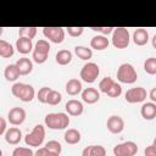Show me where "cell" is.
Segmentation results:
<instances>
[{"instance_id": "6da1fadb", "label": "cell", "mask_w": 156, "mask_h": 156, "mask_svg": "<svg viewBox=\"0 0 156 156\" xmlns=\"http://www.w3.org/2000/svg\"><path fill=\"white\" fill-rule=\"evenodd\" d=\"M44 122H45L46 127H49L50 129L60 130V129H65L68 127L69 117H68V115H66L63 112H54V113L46 115Z\"/></svg>"}, {"instance_id": "7a4b0ae2", "label": "cell", "mask_w": 156, "mask_h": 156, "mask_svg": "<svg viewBox=\"0 0 156 156\" xmlns=\"http://www.w3.org/2000/svg\"><path fill=\"white\" fill-rule=\"evenodd\" d=\"M11 93L13 96H16L23 102H30L35 95L34 88L30 84L26 83H15L11 87Z\"/></svg>"}, {"instance_id": "3957f363", "label": "cell", "mask_w": 156, "mask_h": 156, "mask_svg": "<svg viewBox=\"0 0 156 156\" xmlns=\"http://www.w3.org/2000/svg\"><path fill=\"white\" fill-rule=\"evenodd\" d=\"M138 79V73L135 71V68L133 67V65L130 63H122L118 69H117V80L121 83H126V84H132L134 82H136Z\"/></svg>"}, {"instance_id": "277c9868", "label": "cell", "mask_w": 156, "mask_h": 156, "mask_svg": "<svg viewBox=\"0 0 156 156\" xmlns=\"http://www.w3.org/2000/svg\"><path fill=\"white\" fill-rule=\"evenodd\" d=\"M49 52H50V44H49V41L45 40V39H40V40H38L35 43V46H34L33 54H32V58L38 65L44 63L48 60Z\"/></svg>"}, {"instance_id": "5b68a950", "label": "cell", "mask_w": 156, "mask_h": 156, "mask_svg": "<svg viewBox=\"0 0 156 156\" xmlns=\"http://www.w3.org/2000/svg\"><path fill=\"white\" fill-rule=\"evenodd\" d=\"M130 35L126 27H117L112 33V45L116 49H126L129 45Z\"/></svg>"}, {"instance_id": "8992f818", "label": "cell", "mask_w": 156, "mask_h": 156, "mask_svg": "<svg viewBox=\"0 0 156 156\" xmlns=\"http://www.w3.org/2000/svg\"><path fill=\"white\" fill-rule=\"evenodd\" d=\"M45 138V128L41 124H37L30 133H28L24 138V141L28 146H40Z\"/></svg>"}, {"instance_id": "52a82bcc", "label": "cell", "mask_w": 156, "mask_h": 156, "mask_svg": "<svg viewBox=\"0 0 156 156\" xmlns=\"http://www.w3.org/2000/svg\"><path fill=\"white\" fill-rule=\"evenodd\" d=\"M100 74V68L94 62L85 63L80 69V78L85 83H94Z\"/></svg>"}, {"instance_id": "ba28073f", "label": "cell", "mask_w": 156, "mask_h": 156, "mask_svg": "<svg viewBox=\"0 0 156 156\" xmlns=\"http://www.w3.org/2000/svg\"><path fill=\"white\" fill-rule=\"evenodd\" d=\"M138 152V145L134 141H124L113 147L115 156H134Z\"/></svg>"}, {"instance_id": "9c48e42d", "label": "cell", "mask_w": 156, "mask_h": 156, "mask_svg": "<svg viewBox=\"0 0 156 156\" xmlns=\"http://www.w3.org/2000/svg\"><path fill=\"white\" fill-rule=\"evenodd\" d=\"M43 34L46 39L55 44H61L65 39V29L61 27H44Z\"/></svg>"}, {"instance_id": "30bf717a", "label": "cell", "mask_w": 156, "mask_h": 156, "mask_svg": "<svg viewBox=\"0 0 156 156\" xmlns=\"http://www.w3.org/2000/svg\"><path fill=\"white\" fill-rule=\"evenodd\" d=\"M146 95L147 93L143 87H136V88H132L127 90L124 99L129 104H138V102H143L146 99Z\"/></svg>"}, {"instance_id": "8fae6325", "label": "cell", "mask_w": 156, "mask_h": 156, "mask_svg": "<svg viewBox=\"0 0 156 156\" xmlns=\"http://www.w3.org/2000/svg\"><path fill=\"white\" fill-rule=\"evenodd\" d=\"M106 127H107V129H108L110 133L118 134V133H121L124 129V121H123V118L121 116L112 115V116L108 117L107 123H106Z\"/></svg>"}, {"instance_id": "7c38bea8", "label": "cell", "mask_w": 156, "mask_h": 156, "mask_svg": "<svg viewBox=\"0 0 156 156\" xmlns=\"http://www.w3.org/2000/svg\"><path fill=\"white\" fill-rule=\"evenodd\" d=\"M7 119L11 124L13 126H20L24 122L26 119V111L22 108V107H12L10 111H9V115H7Z\"/></svg>"}, {"instance_id": "4fadbf2b", "label": "cell", "mask_w": 156, "mask_h": 156, "mask_svg": "<svg viewBox=\"0 0 156 156\" xmlns=\"http://www.w3.org/2000/svg\"><path fill=\"white\" fill-rule=\"evenodd\" d=\"M65 108H66L67 113L71 116H80L83 113V110H84L83 104L78 100H74V99L68 100L65 105Z\"/></svg>"}, {"instance_id": "5bb4252c", "label": "cell", "mask_w": 156, "mask_h": 156, "mask_svg": "<svg viewBox=\"0 0 156 156\" xmlns=\"http://www.w3.org/2000/svg\"><path fill=\"white\" fill-rule=\"evenodd\" d=\"M21 139H22V132L16 127L7 129L5 133V140L10 145H17L21 141Z\"/></svg>"}, {"instance_id": "9a60e30c", "label": "cell", "mask_w": 156, "mask_h": 156, "mask_svg": "<svg viewBox=\"0 0 156 156\" xmlns=\"http://www.w3.org/2000/svg\"><path fill=\"white\" fill-rule=\"evenodd\" d=\"M82 100L87 104H95L100 100V93L95 88H87L82 91Z\"/></svg>"}, {"instance_id": "2e32d148", "label": "cell", "mask_w": 156, "mask_h": 156, "mask_svg": "<svg viewBox=\"0 0 156 156\" xmlns=\"http://www.w3.org/2000/svg\"><path fill=\"white\" fill-rule=\"evenodd\" d=\"M16 49L20 54H23V55H27L32 51L33 49V44H32V39L29 38H24V37H21L17 39L16 41Z\"/></svg>"}, {"instance_id": "e0dca14e", "label": "cell", "mask_w": 156, "mask_h": 156, "mask_svg": "<svg viewBox=\"0 0 156 156\" xmlns=\"http://www.w3.org/2000/svg\"><path fill=\"white\" fill-rule=\"evenodd\" d=\"M133 41L138 46H143L149 41V32L144 28H138L133 33Z\"/></svg>"}, {"instance_id": "ac0fdd59", "label": "cell", "mask_w": 156, "mask_h": 156, "mask_svg": "<svg viewBox=\"0 0 156 156\" xmlns=\"http://www.w3.org/2000/svg\"><path fill=\"white\" fill-rule=\"evenodd\" d=\"M16 66L21 73V76H27L33 69V62L28 57H21L16 61Z\"/></svg>"}, {"instance_id": "d6986e66", "label": "cell", "mask_w": 156, "mask_h": 156, "mask_svg": "<svg viewBox=\"0 0 156 156\" xmlns=\"http://www.w3.org/2000/svg\"><path fill=\"white\" fill-rule=\"evenodd\" d=\"M140 113L144 119H147V121L154 119L156 117V104H154V102L144 104L140 108Z\"/></svg>"}, {"instance_id": "ffe728a7", "label": "cell", "mask_w": 156, "mask_h": 156, "mask_svg": "<svg viewBox=\"0 0 156 156\" xmlns=\"http://www.w3.org/2000/svg\"><path fill=\"white\" fill-rule=\"evenodd\" d=\"M82 156H106V149L101 145H89L83 149Z\"/></svg>"}, {"instance_id": "44dd1931", "label": "cell", "mask_w": 156, "mask_h": 156, "mask_svg": "<svg viewBox=\"0 0 156 156\" xmlns=\"http://www.w3.org/2000/svg\"><path fill=\"white\" fill-rule=\"evenodd\" d=\"M108 44H110L108 39L101 34L93 37L90 40V46H91V49H95V50H105V49H107Z\"/></svg>"}, {"instance_id": "7402d4cb", "label": "cell", "mask_w": 156, "mask_h": 156, "mask_svg": "<svg viewBox=\"0 0 156 156\" xmlns=\"http://www.w3.org/2000/svg\"><path fill=\"white\" fill-rule=\"evenodd\" d=\"M82 83H80V80H78V79H76V78H72V79H69L67 83H66V91H67V94L68 95H71V96H74V95H78L79 93H82L83 90H82Z\"/></svg>"}, {"instance_id": "603a6c76", "label": "cell", "mask_w": 156, "mask_h": 156, "mask_svg": "<svg viewBox=\"0 0 156 156\" xmlns=\"http://www.w3.org/2000/svg\"><path fill=\"white\" fill-rule=\"evenodd\" d=\"M65 141L69 145H74V144H78L80 141V133L74 129V128H69L65 132Z\"/></svg>"}, {"instance_id": "cb8c5ba5", "label": "cell", "mask_w": 156, "mask_h": 156, "mask_svg": "<svg viewBox=\"0 0 156 156\" xmlns=\"http://www.w3.org/2000/svg\"><path fill=\"white\" fill-rule=\"evenodd\" d=\"M55 60L58 65L61 66H66L72 61V52L69 50H60L56 52Z\"/></svg>"}, {"instance_id": "d4e9b609", "label": "cell", "mask_w": 156, "mask_h": 156, "mask_svg": "<svg viewBox=\"0 0 156 156\" xmlns=\"http://www.w3.org/2000/svg\"><path fill=\"white\" fill-rule=\"evenodd\" d=\"M4 76H5V78H6V80H9V82H15V80L21 76V73H20V71H18L16 63H13V65L6 66V68H5V71H4Z\"/></svg>"}, {"instance_id": "484cf974", "label": "cell", "mask_w": 156, "mask_h": 156, "mask_svg": "<svg viewBox=\"0 0 156 156\" xmlns=\"http://www.w3.org/2000/svg\"><path fill=\"white\" fill-rule=\"evenodd\" d=\"M13 46L10 43L0 39V56L4 58H10L11 56H13Z\"/></svg>"}, {"instance_id": "4316f807", "label": "cell", "mask_w": 156, "mask_h": 156, "mask_svg": "<svg viewBox=\"0 0 156 156\" xmlns=\"http://www.w3.org/2000/svg\"><path fill=\"white\" fill-rule=\"evenodd\" d=\"M74 54H76L80 60H89V58H91V56H93L91 49L85 48V46H82V45H78V46L74 48Z\"/></svg>"}, {"instance_id": "83f0119b", "label": "cell", "mask_w": 156, "mask_h": 156, "mask_svg": "<svg viewBox=\"0 0 156 156\" xmlns=\"http://www.w3.org/2000/svg\"><path fill=\"white\" fill-rule=\"evenodd\" d=\"M37 27H21L18 29V38L24 37V38H29L33 39L37 34Z\"/></svg>"}, {"instance_id": "f1b7e54d", "label": "cell", "mask_w": 156, "mask_h": 156, "mask_svg": "<svg viewBox=\"0 0 156 156\" xmlns=\"http://www.w3.org/2000/svg\"><path fill=\"white\" fill-rule=\"evenodd\" d=\"M113 84H115V80H113L111 77H105V78H102V79L100 80V83H99V89H100V91L107 94V93L110 91V89L112 88Z\"/></svg>"}, {"instance_id": "f546056e", "label": "cell", "mask_w": 156, "mask_h": 156, "mask_svg": "<svg viewBox=\"0 0 156 156\" xmlns=\"http://www.w3.org/2000/svg\"><path fill=\"white\" fill-rule=\"evenodd\" d=\"M144 71L147 74H156V57H149L144 62Z\"/></svg>"}, {"instance_id": "4dcf8cb0", "label": "cell", "mask_w": 156, "mask_h": 156, "mask_svg": "<svg viewBox=\"0 0 156 156\" xmlns=\"http://www.w3.org/2000/svg\"><path fill=\"white\" fill-rule=\"evenodd\" d=\"M61 100H62V95L58 91H56V90H51L49 96H48L46 104H49V105H57V104L61 102Z\"/></svg>"}, {"instance_id": "1f68e13d", "label": "cell", "mask_w": 156, "mask_h": 156, "mask_svg": "<svg viewBox=\"0 0 156 156\" xmlns=\"http://www.w3.org/2000/svg\"><path fill=\"white\" fill-rule=\"evenodd\" d=\"M51 90H52V89L49 88V87H43V88L38 91V94H37V99L39 100V102H41V104H46L48 96H49V94H50Z\"/></svg>"}, {"instance_id": "d6a6232c", "label": "cell", "mask_w": 156, "mask_h": 156, "mask_svg": "<svg viewBox=\"0 0 156 156\" xmlns=\"http://www.w3.org/2000/svg\"><path fill=\"white\" fill-rule=\"evenodd\" d=\"M12 156H34V152L29 147L18 146L12 151Z\"/></svg>"}, {"instance_id": "836d02e7", "label": "cell", "mask_w": 156, "mask_h": 156, "mask_svg": "<svg viewBox=\"0 0 156 156\" xmlns=\"http://www.w3.org/2000/svg\"><path fill=\"white\" fill-rule=\"evenodd\" d=\"M45 147H46L49 151H51V152H57V154H61V150H62L61 144H60L58 141H56V140H50V141H48L46 145H45Z\"/></svg>"}, {"instance_id": "e575fe53", "label": "cell", "mask_w": 156, "mask_h": 156, "mask_svg": "<svg viewBox=\"0 0 156 156\" xmlns=\"http://www.w3.org/2000/svg\"><path fill=\"white\" fill-rule=\"evenodd\" d=\"M121 94H122V87L117 82H115V84L112 85V88L110 89V91L107 93V95L110 98H118Z\"/></svg>"}, {"instance_id": "d590c367", "label": "cell", "mask_w": 156, "mask_h": 156, "mask_svg": "<svg viewBox=\"0 0 156 156\" xmlns=\"http://www.w3.org/2000/svg\"><path fill=\"white\" fill-rule=\"evenodd\" d=\"M66 29H67V32H68V35H71V37H73V38L82 35V33H83V30H84L83 27H67Z\"/></svg>"}, {"instance_id": "8d00e7d4", "label": "cell", "mask_w": 156, "mask_h": 156, "mask_svg": "<svg viewBox=\"0 0 156 156\" xmlns=\"http://www.w3.org/2000/svg\"><path fill=\"white\" fill-rule=\"evenodd\" d=\"M91 29L101 33V35H108L110 33H113V30H115L113 27H91Z\"/></svg>"}, {"instance_id": "74e56055", "label": "cell", "mask_w": 156, "mask_h": 156, "mask_svg": "<svg viewBox=\"0 0 156 156\" xmlns=\"http://www.w3.org/2000/svg\"><path fill=\"white\" fill-rule=\"evenodd\" d=\"M50 152H51V151H49V150L44 146V147H39V149L34 152V156H49Z\"/></svg>"}, {"instance_id": "f35d334b", "label": "cell", "mask_w": 156, "mask_h": 156, "mask_svg": "<svg viewBox=\"0 0 156 156\" xmlns=\"http://www.w3.org/2000/svg\"><path fill=\"white\" fill-rule=\"evenodd\" d=\"M144 154H145V156H156V147L154 145H150L145 149Z\"/></svg>"}, {"instance_id": "ab89813d", "label": "cell", "mask_w": 156, "mask_h": 156, "mask_svg": "<svg viewBox=\"0 0 156 156\" xmlns=\"http://www.w3.org/2000/svg\"><path fill=\"white\" fill-rule=\"evenodd\" d=\"M6 133V121L4 117H0V135H5Z\"/></svg>"}, {"instance_id": "60d3db41", "label": "cell", "mask_w": 156, "mask_h": 156, "mask_svg": "<svg viewBox=\"0 0 156 156\" xmlns=\"http://www.w3.org/2000/svg\"><path fill=\"white\" fill-rule=\"evenodd\" d=\"M149 98L151 99V101H152L154 104L156 102V87L152 88V89L150 90V93H149Z\"/></svg>"}, {"instance_id": "b9f144b4", "label": "cell", "mask_w": 156, "mask_h": 156, "mask_svg": "<svg viewBox=\"0 0 156 156\" xmlns=\"http://www.w3.org/2000/svg\"><path fill=\"white\" fill-rule=\"evenodd\" d=\"M151 43H152V46L156 49V34L152 37V39H151Z\"/></svg>"}, {"instance_id": "7bdbcfd3", "label": "cell", "mask_w": 156, "mask_h": 156, "mask_svg": "<svg viewBox=\"0 0 156 156\" xmlns=\"http://www.w3.org/2000/svg\"><path fill=\"white\" fill-rule=\"evenodd\" d=\"M49 156H60V154H57V152H50Z\"/></svg>"}, {"instance_id": "ee69618b", "label": "cell", "mask_w": 156, "mask_h": 156, "mask_svg": "<svg viewBox=\"0 0 156 156\" xmlns=\"http://www.w3.org/2000/svg\"><path fill=\"white\" fill-rule=\"evenodd\" d=\"M152 145L156 147V136H155V139H154V143H152Z\"/></svg>"}]
</instances>
